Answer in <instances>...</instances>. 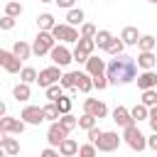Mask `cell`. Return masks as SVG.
Instances as JSON below:
<instances>
[{
  "mask_svg": "<svg viewBox=\"0 0 157 157\" xmlns=\"http://www.w3.org/2000/svg\"><path fill=\"white\" fill-rule=\"evenodd\" d=\"M105 78H108V83H132L135 81V76H137V64H135V59L132 56H125V54H118V56H113L108 64H105Z\"/></svg>",
  "mask_w": 157,
  "mask_h": 157,
  "instance_id": "obj_1",
  "label": "cell"
},
{
  "mask_svg": "<svg viewBox=\"0 0 157 157\" xmlns=\"http://www.w3.org/2000/svg\"><path fill=\"white\" fill-rule=\"evenodd\" d=\"M120 140H125V145H128L130 150H135V152H142V150H145V135L140 132L137 123H132V125L123 128V135H120Z\"/></svg>",
  "mask_w": 157,
  "mask_h": 157,
  "instance_id": "obj_2",
  "label": "cell"
},
{
  "mask_svg": "<svg viewBox=\"0 0 157 157\" xmlns=\"http://www.w3.org/2000/svg\"><path fill=\"white\" fill-rule=\"evenodd\" d=\"M120 142H123V140H120V135H118L115 130H103L93 147H96L98 152H115V150L120 147Z\"/></svg>",
  "mask_w": 157,
  "mask_h": 157,
  "instance_id": "obj_3",
  "label": "cell"
},
{
  "mask_svg": "<svg viewBox=\"0 0 157 157\" xmlns=\"http://www.w3.org/2000/svg\"><path fill=\"white\" fill-rule=\"evenodd\" d=\"M56 44V39L52 37V32H44V29H39V34L34 37V44L29 47L32 49V54L34 56H44V54H49V49Z\"/></svg>",
  "mask_w": 157,
  "mask_h": 157,
  "instance_id": "obj_4",
  "label": "cell"
},
{
  "mask_svg": "<svg viewBox=\"0 0 157 157\" xmlns=\"http://www.w3.org/2000/svg\"><path fill=\"white\" fill-rule=\"evenodd\" d=\"M49 32H52V37H54V39H59L61 44H69V42H76V39H78V29H76V27H71V25H66V22H64V25H59V22H56Z\"/></svg>",
  "mask_w": 157,
  "mask_h": 157,
  "instance_id": "obj_5",
  "label": "cell"
},
{
  "mask_svg": "<svg viewBox=\"0 0 157 157\" xmlns=\"http://www.w3.org/2000/svg\"><path fill=\"white\" fill-rule=\"evenodd\" d=\"M49 56H52L54 66H59V69L71 64V52L66 49V44H54V47L49 49Z\"/></svg>",
  "mask_w": 157,
  "mask_h": 157,
  "instance_id": "obj_6",
  "label": "cell"
},
{
  "mask_svg": "<svg viewBox=\"0 0 157 157\" xmlns=\"http://www.w3.org/2000/svg\"><path fill=\"white\" fill-rule=\"evenodd\" d=\"M59 78H61L59 66H47V69H42V71L37 74V83H39L42 88H47V86H52V83H59Z\"/></svg>",
  "mask_w": 157,
  "mask_h": 157,
  "instance_id": "obj_7",
  "label": "cell"
},
{
  "mask_svg": "<svg viewBox=\"0 0 157 157\" xmlns=\"http://www.w3.org/2000/svg\"><path fill=\"white\" fill-rule=\"evenodd\" d=\"M83 113H88V115H93L96 120H101V118H105V115H108V105H105L103 101L86 98V101H83Z\"/></svg>",
  "mask_w": 157,
  "mask_h": 157,
  "instance_id": "obj_8",
  "label": "cell"
},
{
  "mask_svg": "<svg viewBox=\"0 0 157 157\" xmlns=\"http://www.w3.org/2000/svg\"><path fill=\"white\" fill-rule=\"evenodd\" d=\"M20 120H22L25 125H42V123H44V113H42L39 105H27V108L20 113Z\"/></svg>",
  "mask_w": 157,
  "mask_h": 157,
  "instance_id": "obj_9",
  "label": "cell"
},
{
  "mask_svg": "<svg viewBox=\"0 0 157 157\" xmlns=\"http://www.w3.org/2000/svg\"><path fill=\"white\" fill-rule=\"evenodd\" d=\"M0 130L5 132V135H20L22 130H25V123L22 120H17V118H10L7 113L0 118Z\"/></svg>",
  "mask_w": 157,
  "mask_h": 157,
  "instance_id": "obj_10",
  "label": "cell"
},
{
  "mask_svg": "<svg viewBox=\"0 0 157 157\" xmlns=\"http://www.w3.org/2000/svg\"><path fill=\"white\" fill-rule=\"evenodd\" d=\"M66 135H69V132H66V130H64V128L54 120V123L49 125V130H47V142H49V147H56V145H59Z\"/></svg>",
  "mask_w": 157,
  "mask_h": 157,
  "instance_id": "obj_11",
  "label": "cell"
},
{
  "mask_svg": "<svg viewBox=\"0 0 157 157\" xmlns=\"http://www.w3.org/2000/svg\"><path fill=\"white\" fill-rule=\"evenodd\" d=\"M137 78V88H155L157 86V74H155V69H147V71H142V74H137L135 76Z\"/></svg>",
  "mask_w": 157,
  "mask_h": 157,
  "instance_id": "obj_12",
  "label": "cell"
},
{
  "mask_svg": "<svg viewBox=\"0 0 157 157\" xmlns=\"http://www.w3.org/2000/svg\"><path fill=\"white\" fill-rule=\"evenodd\" d=\"M113 120H115L118 128H128V125H132L130 110H128L125 105H115V108H113Z\"/></svg>",
  "mask_w": 157,
  "mask_h": 157,
  "instance_id": "obj_13",
  "label": "cell"
},
{
  "mask_svg": "<svg viewBox=\"0 0 157 157\" xmlns=\"http://www.w3.org/2000/svg\"><path fill=\"white\" fill-rule=\"evenodd\" d=\"M76 150H78V142H76L74 137H69V135L56 145V152H59L61 157H74V155H76Z\"/></svg>",
  "mask_w": 157,
  "mask_h": 157,
  "instance_id": "obj_14",
  "label": "cell"
},
{
  "mask_svg": "<svg viewBox=\"0 0 157 157\" xmlns=\"http://www.w3.org/2000/svg\"><path fill=\"white\" fill-rule=\"evenodd\" d=\"M83 64H86V74H88V76H98V74H103V71H105V61H103V59H98V56H93V54H91Z\"/></svg>",
  "mask_w": 157,
  "mask_h": 157,
  "instance_id": "obj_15",
  "label": "cell"
},
{
  "mask_svg": "<svg viewBox=\"0 0 157 157\" xmlns=\"http://www.w3.org/2000/svg\"><path fill=\"white\" fill-rule=\"evenodd\" d=\"M137 39H140V32H137V27H132V25L123 27V32H120V42H123L125 47H130V44H137Z\"/></svg>",
  "mask_w": 157,
  "mask_h": 157,
  "instance_id": "obj_16",
  "label": "cell"
},
{
  "mask_svg": "<svg viewBox=\"0 0 157 157\" xmlns=\"http://www.w3.org/2000/svg\"><path fill=\"white\" fill-rule=\"evenodd\" d=\"M12 56H17L20 61H25V59H29V54H32V49H29V44L27 42H22V39H17L15 44H12V52H10Z\"/></svg>",
  "mask_w": 157,
  "mask_h": 157,
  "instance_id": "obj_17",
  "label": "cell"
},
{
  "mask_svg": "<svg viewBox=\"0 0 157 157\" xmlns=\"http://www.w3.org/2000/svg\"><path fill=\"white\" fill-rule=\"evenodd\" d=\"M91 88H93V83H91V76H88V74H83V71H76V86H74V91L88 93Z\"/></svg>",
  "mask_w": 157,
  "mask_h": 157,
  "instance_id": "obj_18",
  "label": "cell"
},
{
  "mask_svg": "<svg viewBox=\"0 0 157 157\" xmlns=\"http://www.w3.org/2000/svg\"><path fill=\"white\" fill-rule=\"evenodd\" d=\"M155 61H157L155 52H140V56H137V61H135V64H137L140 69H145V71H147V69H155Z\"/></svg>",
  "mask_w": 157,
  "mask_h": 157,
  "instance_id": "obj_19",
  "label": "cell"
},
{
  "mask_svg": "<svg viewBox=\"0 0 157 157\" xmlns=\"http://www.w3.org/2000/svg\"><path fill=\"white\" fill-rule=\"evenodd\" d=\"M81 22H83V10H81V7H69V12H66V25L76 27V25H81Z\"/></svg>",
  "mask_w": 157,
  "mask_h": 157,
  "instance_id": "obj_20",
  "label": "cell"
},
{
  "mask_svg": "<svg viewBox=\"0 0 157 157\" xmlns=\"http://www.w3.org/2000/svg\"><path fill=\"white\" fill-rule=\"evenodd\" d=\"M113 39V34L108 32V29H96V34H93V44L98 47V49H105V44Z\"/></svg>",
  "mask_w": 157,
  "mask_h": 157,
  "instance_id": "obj_21",
  "label": "cell"
},
{
  "mask_svg": "<svg viewBox=\"0 0 157 157\" xmlns=\"http://www.w3.org/2000/svg\"><path fill=\"white\" fill-rule=\"evenodd\" d=\"M103 52H108L110 56H118V54H123V52H125V44L120 42V37H113V39L105 44V49H103Z\"/></svg>",
  "mask_w": 157,
  "mask_h": 157,
  "instance_id": "obj_22",
  "label": "cell"
},
{
  "mask_svg": "<svg viewBox=\"0 0 157 157\" xmlns=\"http://www.w3.org/2000/svg\"><path fill=\"white\" fill-rule=\"evenodd\" d=\"M12 96H15V101H29V96H32V91H29V83H17L15 88H12Z\"/></svg>",
  "mask_w": 157,
  "mask_h": 157,
  "instance_id": "obj_23",
  "label": "cell"
},
{
  "mask_svg": "<svg viewBox=\"0 0 157 157\" xmlns=\"http://www.w3.org/2000/svg\"><path fill=\"white\" fill-rule=\"evenodd\" d=\"M0 147H2L5 155H17V152H20V142H17V137H7V135H5Z\"/></svg>",
  "mask_w": 157,
  "mask_h": 157,
  "instance_id": "obj_24",
  "label": "cell"
},
{
  "mask_svg": "<svg viewBox=\"0 0 157 157\" xmlns=\"http://www.w3.org/2000/svg\"><path fill=\"white\" fill-rule=\"evenodd\" d=\"M140 103H142L145 108H152V105H157V88H145V91H142V98H140Z\"/></svg>",
  "mask_w": 157,
  "mask_h": 157,
  "instance_id": "obj_25",
  "label": "cell"
},
{
  "mask_svg": "<svg viewBox=\"0 0 157 157\" xmlns=\"http://www.w3.org/2000/svg\"><path fill=\"white\" fill-rule=\"evenodd\" d=\"M22 10H25L22 2H17V0H7V5H5V15L7 17H15V20L22 15Z\"/></svg>",
  "mask_w": 157,
  "mask_h": 157,
  "instance_id": "obj_26",
  "label": "cell"
},
{
  "mask_svg": "<svg viewBox=\"0 0 157 157\" xmlns=\"http://www.w3.org/2000/svg\"><path fill=\"white\" fill-rule=\"evenodd\" d=\"M54 25H56V22H54V15H49V12H42V15L37 17V27L44 29V32H49Z\"/></svg>",
  "mask_w": 157,
  "mask_h": 157,
  "instance_id": "obj_27",
  "label": "cell"
},
{
  "mask_svg": "<svg viewBox=\"0 0 157 157\" xmlns=\"http://www.w3.org/2000/svg\"><path fill=\"white\" fill-rule=\"evenodd\" d=\"M155 37L152 34H140V39H137V47H140V52H155Z\"/></svg>",
  "mask_w": 157,
  "mask_h": 157,
  "instance_id": "obj_28",
  "label": "cell"
},
{
  "mask_svg": "<svg viewBox=\"0 0 157 157\" xmlns=\"http://www.w3.org/2000/svg\"><path fill=\"white\" fill-rule=\"evenodd\" d=\"M76 49H78L81 54L91 56V54H93V49H96V44H93V39H83V37H78V39H76Z\"/></svg>",
  "mask_w": 157,
  "mask_h": 157,
  "instance_id": "obj_29",
  "label": "cell"
},
{
  "mask_svg": "<svg viewBox=\"0 0 157 157\" xmlns=\"http://www.w3.org/2000/svg\"><path fill=\"white\" fill-rule=\"evenodd\" d=\"M2 69H5L7 74H17V71L22 69V61H20L17 56H12V54H7V59H5V64H2Z\"/></svg>",
  "mask_w": 157,
  "mask_h": 157,
  "instance_id": "obj_30",
  "label": "cell"
},
{
  "mask_svg": "<svg viewBox=\"0 0 157 157\" xmlns=\"http://www.w3.org/2000/svg\"><path fill=\"white\" fill-rule=\"evenodd\" d=\"M56 123H59V125H61V128H64L66 132H71V130L76 128V118H74L71 113H61V115L56 118Z\"/></svg>",
  "mask_w": 157,
  "mask_h": 157,
  "instance_id": "obj_31",
  "label": "cell"
},
{
  "mask_svg": "<svg viewBox=\"0 0 157 157\" xmlns=\"http://www.w3.org/2000/svg\"><path fill=\"white\" fill-rule=\"evenodd\" d=\"M59 86H61V88H69V91H74V86H76V71H66V74H61V78H59Z\"/></svg>",
  "mask_w": 157,
  "mask_h": 157,
  "instance_id": "obj_32",
  "label": "cell"
},
{
  "mask_svg": "<svg viewBox=\"0 0 157 157\" xmlns=\"http://www.w3.org/2000/svg\"><path fill=\"white\" fill-rule=\"evenodd\" d=\"M71 103H74V101H71L69 96H64V93H61V96H59V98L54 101V105H56L59 115H61V113H71Z\"/></svg>",
  "mask_w": 157,
  "mask_h": 157,
  "instance_id": "obj_33",
  "label": "cell"
},
{
  "mask_svg": "<svg viewBox=\"0 0 157 157\" xmlns=\"http://www.w3.org/2000/svg\"><path fill=\"white\" fill-rule=\"evenodd\" d=\"M17 74H20V78H22V83H34V81H37V71H34L32 66H22Z\"/></svg>",
  "mask_w": 157,
  "mask_h": 157,
  "instance_id": "obj_34",
  "label": "cell"
},
{
  "mask_svg": "<svg viewBox=\"0 0 157 157\" xmlns=\"http://www.w3.org/2000/svg\"><path fill=\"white\" fill-rule=\"evenodd\" d=\"M42 113H44V120H56L59 118V110H56V105H54V101H49L47 105H42Z\"/></svg>",
  "mask_w": 157,
  "mask_h": 157,
  "instance_id": "obj_35",
  "label": "cell"
},
{
  "mask_svg": "<svg viewBox=\"0 0 157 157\" xmlns=\"http://www.w3.org/2000/svg\"><path fill=\"white\" fill-rule=\"evenodd\" d=\"M130 118H132V123H140V120H147V108L142 105V103H137L132 110H130Z\"/></svg>",
  "mask_w": 157,
  "mask_h": 157,
  "instance_id": "obj_36",
  "label": "cell"
},
{
  "mask_svg": "<svg viewBox=\"0 0 157 157\" xmlns=\"http://www.w3.org/2000/svg\"><path fill=\"white\" fill-rule=\"evenodd\" d=\"M98 120L93 118V115H88V113H83L81 118H76V128H81V130H88V128H93Z\"/></svg>",
  "mask_w": 157,
  "mask_h": 157,
  "instance_id": "obj_37",
  "label": "cell"
},
{
  "mask_svg": "<svg viewBox=\"0 0 157 157\" xmlns=\"http://www.w3.org/2000/svg\"><path fill=\"white\" fill-rule=\"evenodd\" d=\"M78 27H81V29H78V37H83V39H93V34H96V25H91V22H81Z\"/></svg>",
  "mask_w": 157,
  "mask_h": 157,
  "instance_id": "obj_38",
  "label": "cell"
},
{
  "mask_svg": "<svg viewBox=\"0 0 157 157\" xmlns=\"http://www.w3.org/2000/svg\"><path fill=\"white\" fill-rule=\"evenodd\" d=\"M44 91H47V98H49V101H56V98L64 93V88H61L59 83H52V86H47Z\"/></svg>",
  "mask_w": 157,
  "mask_h": 157,
  "instance_id": "obj_39",
  "label": "cell"
},
{
  "mask_svg": "<svg viewBox=\"0 0 157 157\" xmlns=\"http://www.w3.org/2000/svg\"><path fill=\"white\" fill-rule=\"evenodd\" d=\"M76 155H78V157H96V147H93L91 142H86V145H78Z\"/></svg>",
  "mask_w": 157,
  "mask_h": 157,
  "instance_id": "obj_40",
  "label": "cell"
},
{
  "mask_svg": "<svg viewBox=\"0 0 157 157\" xmlns=\"http://www.w3.org/2000/svg\"><path fill=\"white\" fill-rule=\"evenodd\" d=\"M91 83H93V88L103 91V88L108 86V78H105V74H98V76H91Z\"/></svg>",
  "mask_w": 157,
  "mask_h": 157,
  "instance_id": "obj_41",
  "label": "cell"
},
{
  "mask_svg": "<svg viewBox=\"0 0 157 157\" xmlns=\"http://www.w3.org/2000/svg\"><path fill=\"white\" fill-rule=\"evenodd\" d=\"M86 132H88V142H91V145H96V140L101 137V132H103V130H101L98 125H93V128H88Z\"/></svg>",
  "mask_w": 157,
  "mask_h": 157,
  "instance_id": "obj_42",
  "label": "cell"
},
{
  "mask_svg": "<svg viewBox=\"0 0 157 157\" xmlns=\"http://www.w3.org/2000/svg\"><path fill=\"white\" fill-rule=\"evenodd\" d=\"M15 25H17V20H15V17H7V15H2V17H0V29H12Z\"/></svg>",
  "mask_w": 157,
  "mask_h": 157,
  "instance_id": "obj_43",
  "label": "cell"
},
{
  "mask_svg": "<svg viewBox=\"0 0 157 157\" xmlns=\"http://www.w3.org/2000/svg\"><path fill=\"white\" fill-rule=\"evenodd\" d=\"M39 157H61V155L56 152V147H47V150H42Z\"/></svg>",
  "mask_w": 157,
  "mask_h": 157,
  "instance_id": "obj_44",
  "label": "cell"
},
{
  "mask_svg": "<svg viewBox=\"0 0 157 157\" xmlns=\"http://www.w3.org/2000/svg\"><path fill=\"white\" fill-rule=\"evenodd\" d=\"M54 2H56L59 7H66V10H69V7H74V2H76V0H54Z\"/></svg>",
  "mask_w": 157,
  "mask_h": 157,
  "instance_id": "obj_45",
  "label": "cell"
},
{
  "mask_svg": "<svg viewBox=\"0 0 157 157\" xmlns=\"http://www.w3.org/2000/svg\"><path fill=\"white\" fill-rule=\"evenodd\" d=\"M7 54H10V52H5V49H0V66L5 64V59H7Z\"/></svg>",
  "mask_w": 157,
  "mask_h": 157,
  "instance_id": "obj_46",
  "label": "cell"
},
{
  "mask_svg": "<svg viewBox=\"0 0 157 157\" xmlns=\"http://www.w3.org/2000/svg\"><path fill=\"white\" fill-rule=\"evenodd\" d=\"M5 113H7V105H5V103H2V101H0V118H2V115H5Z\"/></svg>",
  "mask_w": 157,
  "mask_h": 157,
  "instance_id": "obj_47",
  "label": "cell"
},
{
  "mask_svg": "<svg viewBox=\"0 0 157 157\" xmlns=\"http://www.w3.org/2000/svg\"><path fill=\"white\" fill-rule=\"evenodd\" d=\"M2 137H5V132H2V130H0V145H2Z\"/></svg>",
  "mask_w": 157,
  "mask_h": 157,
  "instance_id": "obj_48",
  "label": "cell"
},
{
  "mask_svg": "<svg viewBox=\"0 0 157 157\" xmlns=\"http://www.w3.org/2000/svg\"><path fill=\"white\" fill-rule=\"evenodd\" d=\"M39 2H54V0H39Z\"/></svg>",
  "mask_w": 157,
  "mask_h": 157,
  "instance_id": "obj_49",
  "label": "cell"
},
{
  "mask_svg": "<svg viewBox=\"0 0 157 157\" xmlns=\"http://www.w3.org/2000/svg\"><path fill=\"white\" fill-rule=\"evenodd\" d=\"M0 157H5V152H2V147H0Z\"/></svg>",
  "mask_w": 157,
  "mask_h": 157,
  "instance_id": "obj_50",
  "label": "cell"
},
{
  "mask_svg": "<svg viewBox=\"0 0 157 157\" xmlns=\"http://www.w3.org/2000/svg\"><path fill=\"white\" fill-rule=\"evenodd\" d=\"M147 2H157V0H147Z\"/></svg>",
  "mask_w": 157,
  "mask_h": 157,
  "instance_id": "obj_51",
  "label": "cell"
}]
</instances>
